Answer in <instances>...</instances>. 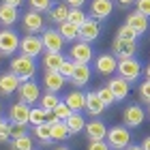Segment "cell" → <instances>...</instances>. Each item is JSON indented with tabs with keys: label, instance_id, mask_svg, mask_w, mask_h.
<instances>
[{
	"label": "cell",
	"instance_id": "cell-1",
	"mask_svg": "<svg viewBox=\"0 0 150 150\" xmlns=\"http://www.w3.org/2000/svg\"><path fill=\"white\" fill-rule=\"evenodd\" d=\"M11 71L19 77V81H28V79L35 77V73H37V62H35V58H30V56L17 54V56L11 58Z\"/></svg>",
	"mask_w": 150,
	"mask_h": 150
},
{
	"label": "cell",
	"instance_id": "cell-2",
	"mask_svg": "<svg viewBox=\"0 0 150 150\" xmlns=\"http://www.w3.org/2000/svg\"><path fill=\"white\" fill-rule=\"evenodd\" d=\"M105 142L110 144L112 150H125L131 144V131L127 127H112V129H107Z\"/></svg>",
	"mask_w": 150,
	"mask_h": 150
},
{
	"label": "cell",
	"instance_id": "cell-3",
	"mask_svg": "<svg viewBox=\"0 0 150 150\" xmlns=\"http://www.w3.org/2000/svg\"><path fill=\"white\" fill-rule=\"evenodd\" d=\"M116 71H118V75L125 81L133 84V81H137L139 75H142V64H139L137 58H122V60H118V69Z\"/></svg>",
	"mask_w": 150,
	"mask_h": 150
},
{
	"label": "cell",
	"instance_id": "cell-4",
	"mask_svg": "<svg viewBox=\"0 0 150 150\" xmlns=\"http://www.w3.org/2000/svg\"><path fill=\"white\" fill-rule=\"evenodd\" d=\"M15 52H19L17 32L11 28H2L0 30V54L2 56H15Z\"/></svg>",
	"mask_w": 150,
	"mask_h": 150
},
{
	"label": "cell",
	"instance_id": "cell-5",
	"mask_svg": "<svg viewBox=\"0 0 150 150\" xmlns=\"http://www.w3.org/2000/svg\"><path fill=\"white\" fill-rule=\"evenodd\" d=\"M69 58L75 64H90L92 62V45L86 41H75L69 50Z\"/></svg>",
	"mask_w": 150,
	"mask_h": 150
},
{
	"label": "cell",
	"instance_id": "cell-6",
	"mask_svg": "<svg viewBox=\"0 0 150 150\" xmlns=\"http://www.w3.org/2000/svg\"><path fill=\"white\" fill-rule=\"evenodd\" d=\"M45 50H43V41L37 35H24V39H19V54L24 56H30V58H37L41 56Z\"/></svg>",
	"mask_w": 150,
	"mask_h": 150
},
{
	"label": "cell",
	"instance_id": "cell-7",
	"mask_svg": "<svg viewBox=\"0 0 150 150\" xmlns=\"http://www.w3.org/2000/svg\"><path fill=\"white\" fill-rule=\"evenodd\" d=\"M22 28L26 35H39V32L45 30V19L37 11H26L22 17Z\"/></svg>",
	"mask_w": 150,
	"mask_h": 150
},
{
	"label": "cell",
	"instance_id": "cell-8",
	"mask_svg": "<svg viewBox=\"0 0 150 150\" xmlns=\"http://www.w3.org/2000/svg\"><path fill=\"white\" fill-rule=\"evenodd\" d=\"M17 94H19V101L26 105H35L37 101L41 99V88L35 79H28V81H22L17 88Z\"/></svg>",
	"mask_w": 150,
	"mask_h": 150
},
{
	"label": "cell",
	"instance_id": "cell-9",
	"mask_svg": "<svg viewBox=\"0 0 150 150\" xmlns=\"http://www.w3.org/2000/svg\"><path fill=\"white\" fill-rule=\"evenodd\" d=\"M122 120H125V127L127 129H137L144 125V120H146V112H144V107H139L137 103H133V105H129L125 112H122Z\"/></svg>",
	"mask_w": 150,
	"mask_h": 150
},
{
	"label": "cell",
	"instance_id": "cell-10",
	"mask_svg": "<svg viewBox=\"0 0 150 150\" xmlns=\"http://www.w3.org/2000/svg\"><path fill=\"white\" fill-rule=\"evenodd\" d=\"M112 54L118 60H122V58H135V54H137V43H135V41H122V39L116 37L112 41Z\"/></svg>",
	"mask_w": 150,
	"mask_h": 150
},
{
	"label": "cell",
	"instance_id": "cell-11",
	"mask_svg": "<svg viewBox=\"0 0 150 150\" xmlns=\"http://www.w3.org/2000/svg\"><path fill=\"white\" fill-rule=\"evenodd\" d=\"M94 69L99 75H114L118 69V58L114 54H99L94 58Z\"/></svg>",
	"mask_w": 150,
	"mask_h": 150
},
{
	"label": "cell",
	"instance_id": "cell-12",
	"mask_svg": "<svg viewBox=\"0 0 150 150\" xmlns=\"http://www.w3.org/2000/svg\"><path fill=\"white\" fill-rule=\"evenodd\" d=\"M28 120H30V105L17 101V103H13L9 107V122L11 125H28Z\"/></svg>",
	"mask_w": 150,
	"mask_h": 150
},
{
	"label": "cell",
	"instance_id": "cell-13",
	"mask_svg": "<svg viewBox=\"0 0 150 150\" xmlns=\"http://www.w3.org/2000/svg\"><path fill=\"white\" fill-rule=\"evenodd\" d=\"M101 35V24L97 19L92 17H86V22L79 26V37L77 41H86V43H90V41H97Z\"/></svg>",
	"mask_w": 150,
	"mask_h": 150
},
{
	"label": "cell",
	"instance_id": "cell-14",
	"mask_svg": "<svg viewBox=\"0 0 150 150\" xmlns=\"http://www.w3.org/2000/svg\"><path fill=\"white\" fill-rule=\"evenodd\" d=\"M41 41H43V50L45 52H62L64 47V39L60 37L58 30H43V35H41Z\"/></svg>",
	"mask_w": 150,
	"mask_h": 150
},
{
	"label": "cell",
	"instance_id": "cell-15",
	"mask_svg": "<svg viewBox=\"0 0 150 150\" xmlns=\"http://www.w3.org/2000/svg\"><path fill=\"white\" fill-rule=\"evenodd\" d=\"M19 84H22V81H19V77L11 69L4 71V73H0V94H2V97H9V94L17 92Z\"/></svg>",
	"mask_w": 150,
	"mask_h": 150
},
{
	"label": "cell",
	"instance_id": "cell-16",
	"mask_svg": "<svg viewBox=\"0 0 150 150\" xmlns=\"http://www.w3.org/2000/svg\"><path fill=\"white\" fill-rule=\"evenodd\" d=\"M112 9H114L112 0H92V2H90V17L97 19V22L107 19L112 15Z\"/></svg>",
	"mask_w": 150,
	"mask_h": 150
},
{
	"label": "cell",
	"instance_id": "cell-17",
	"mask_svg": "<svg viewBox=\"0 0 150 150\" xmlns=\"http://www.w3.org/2000/svg\"><path fill=\"white\" fill-rule=\"evenodd\" d=\"M92 77V71H90V64H75V69H73V75H71V84L73 88H84L88 81H90Z\"/></svg>",
	"mask_w": 150,
	"mask_h": 150
},
{
	"label": "cell",
	"instance_id": "cell-18",
	"mask_svg": "<svg viewBox=\"0 0 150 150\" xmlns=\"http://www.w3.org/2000/svg\"><path fill=\"white\" fill-rule=\"evenodd\" d=\"M64 84H67V79L58 71H45L43 73V86H45L47 92H60Z\"/></svg>",
	"mask_w": 150,
	"mask_h": 150
},
{
	"label": "cell",
	"instance_id": "cell-19",
	"mask_svg": "<svg viewBox=\"0 0 150 150\" xmlns=\"http://www.w3.org/2000/svg\"><path fill=\"white\" fill-rule=\"evenodd\" d=\"M86 135H88V142H99V139H105L107 137V127L105 122L101 120H90L86 122Z\"/></svg>",
	"mask_w": 150,
	"mask_h": 150
},
{
	"label": "cell",
	"instance_id": "cell-20",
	"mask_svg": "<svg viewBox=\"0 0 150 150\" xmlns=\"http://www.w3.org/2000/svg\"><path fill=\"white\" fill-rule=\"evenodd\" d=\"M105 86L114 92L116 101H122V99H127V97H129V81H125V79L120 77V75H116V77H110V81H107Z\"/></svg>",
	"mask_w": 150,
	"mask_h": 150
},
{
	"label": "cell",
	"instance_id": "cell-21",
	"mask_svg": "<svg viewBox=\"0 0 150 150\" xmlns=\"http://www.w3.org/2000/svg\"><path fill=\"white\" fill-rule=\"evenodd\" d=\"M62 101L71 107V112H81L86 107V92H81L79 88H73V92H69Z\"/></svg>",
	"mask_w": 150,
	"mask_h": 150
},
{
	"label": "cell",
	"instance_id": "cell-22",
	"mask_svg": "<svg viewBox=\"0 0 150 150\" xmlns=\"http://www.w3.org/2000/svg\"><path fill=\"white\" fill-rule=\"evenodd\" d=\"M127 26H131V28L137 32V35H144V32L148 30V17L146 15H142L139 11H133V13H129L127 15Z\"/></svg>",
	"mask_w": 150,
	"mask_h": 150
},
{
	"label": "cell",
	"instance_id": "cell-23",
	"mask_svg": "<svg viewBox=\"0 0 150 150\" xmlns=\"http://www.w3.org/2000/svg\"><path fill=\"white\" fill-rule=\"evenodd\" d=\"M67 17H69V6H67V2L52 4V9L47 11V19H50L52 24H56V26L67 22Z\"/></svg>",
	"mask_w": 150,
	"mask_h": 150
},
{
	"label": "cell",
	"instance_id": "cell-24",
	"mask_svg": "<svg viewBox=\"0 0 150 150\" xmlns=\"http://www.w3.org/2000/svg\"><path fill=\"white\" fill-rule=\"evenodd\" d=\"M41 58H43L45 71H58L60 64L67 60V58L62 56V52H43V54H41Z\"/></svg>",
	"mask_w": 150,
	"mask_h": 150
},
{
	"label": "cell",
	"instance_id": "cell-25",
	"mask_svg": "<svg viewBox=\"0 0 150 150\" xmlns=\"http://www.w3.org/2000/svg\"><path fill=\"white\" fill-rule=\"evenodd\" d=\"M84 110L90 116H101L105 112V103L99 99L97 92H86V107H84Z\"/></svg>",
	"mask_w": 150,
	"mask_h": 150
},
{
	"label": "cell",
	"instance_id": "cell-26",
	"mask_svg": "<svg viewBox=\"0 0 150 150\" xmlns=\"http://www.w3.org/2000/svg\"><path fill=\"white\" fill-rule=\"evenodd\" d=\"M17 19H19L17 6H11V4H4V2L0 4V24H2L4 28H11Z\"/></svg>",
	"mask_w": 150,
	"mask_h": 150
},
{
	"label": "cell",
	"instance_id": "cell-27",
	"mask_svg": "<svg viewBox=\"0 0 150 150\" xmlns=\"http://www.w3.org/2000/svg\"><path fill=\"white\" fill-rule=\"evenodd\" d=\"M64 122H67V129H69L71 135H77V133H81L86 129V118L81 116V112H73Z\"/></svg>",
	"mask_w": 150,
	"mask_h": 150
},
{
	"label": "cell",
	"instance_id": "cell-28",
	"mask_svg": "<svg viewBox=\"0 0 150 150\" xmlns=\"http://www.w3.org/2000/svg\"><path fill=\"white\" fill-rule=\"evenodd\" d=\"M50 127H52V142H64L71 135L69 129H67V122L64 120H54Z\"/></svg>",
	"mask_w": 150,
	"mask_h": 150
},
{
	"label": "cell",
	"instance_id": "cell-29",
	"mask_svg": "<svg viewBox=\"0 0 150 150\" xmlns=\"http://www.w3.org/2000/svg\"><path fill=\"white\" fill-rule=\"evenodd\" d=\"M58 32H60V37L64 39V43H67V41H75V39L79 37V28L75 24H71V22L58 24Z\"/></svg>",
	"mask_w": 150,
	"mask_h": 150
},
{
	"label": "cell",
	"instance_id": "cell-30",
	"mask_svg": "<svg viewBox=\"0 0 150 150\" xmlns=\"http://www.w3.org/2000/svg\"><path fill=\"white\" fill-rule=\"evenodd\" d=\"M39 101H41V105H39L41 110H45V112H54V107H56L62 99L58 97V92H45Z\"/></svg>",
	"mask_w": 150,
	"mask_h": 150
},
{
	"label": "cell",
	"instance_id": "cell-31",
	"mask_svg": "<svg viewBox=\"0 0 150 150\" xmlns=\"http://www.w3.org/2000/svg\"><path fill=\"white\" fill-rule=\"evenodd\" d=\"M35 137L41 139V144L50 146V144H52V127L47 125V122H43V125H37V127H35Z\"/></svg>",
	"mask_w": 150,
	"mask_h": 150
},
{
	"label": "cell",
	"instance_id": "cell-32",
	"mask_svg": "<svg viewBox=\"0 0 150 150\" xmlns=\"http://www.w3.org/2000/svg\"><path fill=\"white\" fill-rule=\"evenodd\" d=\"M11 150H35L30 135H24V137H15L11 139Z\"/></svg>",
	"mask_w": 150,
	"mask_h": 150
},
{
	"label": "cell",
	"instance_id": "cell-33",
	"mask_svg": "<svg viewBox=\"0 0 150 150\" xmlns=\"http://www.w3.org/2000/svg\"><path fill=\"white\" fill-rule=\"evenodd\" d=\"M45 110H41V107H30V120H28V125L32 127H37V125H43L45 122Z\"/></svg>",
	"mask_w": 150,
	"mask_h": 150
},
{
	"label": "cell",
	"instance_id": "cell-34",
	"mask_svg": "<svg viewBox=\"0 0 150 150\" xmlns=\"http://www.w3.org/2000/svg\"><path fill=\"white\" fill-rule=\"evenodd\" d=\"M52 0H28V6H30V11H37V13H45V11H50L52 9Z\"/></svg>",
	"mask_w": 150,
	"mask_h": 150
},
{
	"label": "cell",
	"instance_id": "cell-35",
	"mask_svg": "<svg viewBox=\"0 0 150 150\" xmlns=\"http://www.w3.org/2000/svg\"><path fill=\"white\" fill-rule=\"evenodd\" d=\"M67 22H71V24H75L79 28V26L86 22V13L81 9H69V17H67Z\"/></svg>",
	"mask_w": 150,
	"mask_h": 150
},
{
	"label": "cell",
	"instance_id": "cell-36",
	"mask_svg": "<svg viewBox=\"0 0 150 150\" xmlns=\"http://www.w3.org/2000/svg\"><path fill=\"white\" fill-rule=\"evenodd\" d=\"M137 32H135L131 26H127V24H122L120 28H118V39H122V41H137Z\"/></svg>",
	"mask_w": 150,
	"mask_h": 150
},
{
	"label": "cell",
	"instance_id": "cell-37",
	"mask_svg": "<svg viewBox=\"0 0 150 150\" xmlns=\"http://www.w3.org/2000/svg\"><path fill=\"white\" fill-rule=\"evenodd\" d=\"M73 112H71V107L64 103V101H60V103L54 107V116H56V120H67L71 116Z\"/></svg>",
	"mask_w": 150,
	"mask_h": 150
},
{
	"label": "cell",
	"instance_id": "cell-38",
	"mask_svg": "<svg viewBox=\"0 0 150 150\" xmlns=\"http://www.w3.org/2000/svg\"><path fill=\"white\" fill-rule=\"evenodd\" d=\"M97 94H99V99H101V101L105 103V107H107V105H114V103H116V97H114V92H112V90H110L107 86H101L99 90H97Z\"/></svg>",
	"mask_w": 150,
	"mask_h": 150
},
{
	"label": "cell",
	"instance_id": "cell-39",
	"mask_svg": "<svg viewBox=\"0 0 150 150\" xmlns=\"http://www.w3.org/2000/svg\"><path fill=\"white\" fill-rule=\"evenodd\" d=\"M73 69H75V62H73L71 58H67L64 62L60 64V69H58V73L62 75V77H64L67 81H69V79H71V75H73Z\"/></svg>",
	"mask_w": 150,
	"mask_h": 150
},
{
	"label": "cell",
	"instance_id": "cell-40",
	"mask_svg": "<svg viewBox=\"0 0 150 150\" xmlns=\"http://www.w3.org/2000/svg\"><path fill=\"white\" fill-rule=\"evenodd\" d=\"M137 92H139V101H144L146 105H150V79L142 81L139 88H137Z\"/></svg>",
	"mask_w": 150,
	"mask_h": 150
},
{
	"label": "cell",
	"instance_id": "cell-41",
	"mask_svg": "<svg viewBox=\"0 0 150 150\" xmlns=\"http://www.w3.org/2000/svg\"><path fill=\"white\" fill-rule=\"evenodd\" d=\"M24 135H28V131H26V125H11V139L24 137Z\"/></svg>",
	"mask_w": 150,
	"mask_h": 150
},
{
	"label": "cell",
	"instance_id": "cell-42",
	"mask_svg": "<svg viewBox=\"0 0 150 150\" xmlns=\"http://www.w3.org/2000/svg\"><path fill=\"white\" fill-rule=\"evenodd\" d=\"M135 6H137V11L142 15L150 17V0H135Z\"/></svg>",
	"mask_w": 150,
	"mask_h": 150
},
{
	"label": "cell",
	"instance_id": "cell-43",
	"mask_svg": "<svg viewBox=\"0 0 150 150\" xmlns=\"http://www.w3.org/2000/svg\"><path fill=\"white\" fill-rule=\"evenodd\" d=\"M11 139V122H2L0 125V142H9Z\"/></svg>",
	"mask_w": 150,
	"mask_h": 150
},
{
	"label": "cell",
	"instance_id": "cell-44",
	"mask_svg": "<svg viewBox=\"0 0 150 150\" xmlns=\"http://www.w3.org/2000/svg\"><path fill=\"white\" fill-rule=\"evenodd\" d=\"M88 150H112L110 144H107L105 139H99V142H90L88 144Z\"/></svg>",
	"mask_w": 150,
	"mask_h": 150
},
{
	"label": "cell",
	"instance_id": "cell-45",
	"mask_svg": "<svg viewBox=\"0 0 150 150\" xmlns=\"http://www.w3.org/2000/svg\"><path fill=\"white\" fill-rule=\"evenodd\" d=\"M64 2H67V6H69V9H79V6L86 4V0H64Z\"/></svg>",
	"mask_w": 150,
	"mask_h": 150
},
{
	"label": "cell",
	"instance_id": "cell-46",
	"mask_svg": "<svg viewBox=\"0 0 150 150\" xmlns=\"http://www.w3.org/2000/svg\"><path fill=\"white\" fill-rule=\"evenodd\" d=\"M2 2H4V4H11V6H19L24 0H2Z\"/></svg>",
	"mask_w": 150,
	"mask_h": 150
},
{
	"label": "cell",
	"instance_id": "cell-47",
	"mask_svg": "<svg viewBox=\"0 0 150 150\" xmlns=\"http://www.w3.org/2000/svg\"><path fill=\"white\" fill-rule=\"evenodd\" d=\"M142 148H144V150H150V135H148L144 142H142Z\"/></svg>",
	"mask_w": 150,
	"mask_h": 150
},
{
	"label": "cell",
	"instance_id": "cell-48",
	"mask_svg": "<svg viewBox=\"0 0 150 150\" xmlns=\"http://www.w3.org/2000/svg\"><path fill=\"white\" fill-rule=\"evenodd\" d=\"M118 4H122V6H131V4H135V0H118Z\"/></svg>",
	"mask_w": 150,
	"mask_h": 150
},
{
	"label": "cell",
	"instance_id": "cell-49",
	"mask_svg": "<svg viewBox=\"0 0 150 150\" xmlns=\"http://www.w3.org/2000/svg\"><path fill=\"white\" fill-rule=\"evenodd\" d=\"M125 150H144V148H142V146H137V144H129Z\"/></svg>",
	"mask_w": 150,
	"mask_h": 150
},
{
	"label": "cell",
	"instance_id": "cell-50",
	"mask_svg": "<svg viewBox=\"0 0 150 150\" xmlns=\"http://www.w3.org/2000/svg\"><path fill=\"white\" fill-rule=\"evenodd\" d=\"M144 79H150V64L144 67Z\"/></svg>",
	"mask_w": 150,
	"mask_h": 150
},
{
	"label": "cell",
	"instance_id": "cell-51",
	"mask_svg": "<svg viewBox=\"0 0 150 150\" xmlns=\"http://www.w3.org/2000/svg\"><path fill=\"white\" fill-rule=\"evenodd\" d=\"M54 150H71L69 146H58V148H54Z\"/></svg>",
	"mask_w": 150,
	"mask_h": 150
},
{
	"label": "cell",
	"instance_id": "cell-52",
	"mask_svg": "<svg viewBox=\"0 0 150 150\" xmlns=\"http://www.w3.org/2000/svg\"><path fill=\"white\" fill-rule=\"evenodd\" d=\"M146 116H148V118H150V105H148V112H146Z\"/></svg>",
	"mask_w": 150,
	"mask_h": 150
},
{
	"label": "cell",
	"instance_id": "cell-53",
	"mask_svg": "<svg viewBox=\"0 0 150 150\" xmlns=\"http://www.w3.org/2000/svg\"><path fill=\"white\" fill-rule=\"evenodd\" d=\"M0 116H2V103H0Z\"/></svg>",
	"mask_w": 150,
	"mask_h": 150
},
{
	"label": "cell",
	"instance_id": "cell-54",
	"mask_svg": "<svg viewBox=\"0 0 150 150\" xmlns=\"http://www.w3.org/2000/svg\"><path fill=\"white\" fill-rule=\"evenodd\" d=\"M2 122H4V120H2V116H0V125H2Z\"/></svg>",
	"mask_w": 150,
	"mask_h": 150
},
{
	"label": "cell",
	"instance_id": "cell-55",
	"mask_svg": "<svg viewBox=\"0 0 150 150\" xmlns=\"http://www.w3.org/2000/svg\"><path fill=\"white\" fill-rule=\"evenodd\" d=\"M0 58H2V54H0Z\"/></svg>",
	"mask_w": 150,
	"mask_h": 150
}]
</instances>
